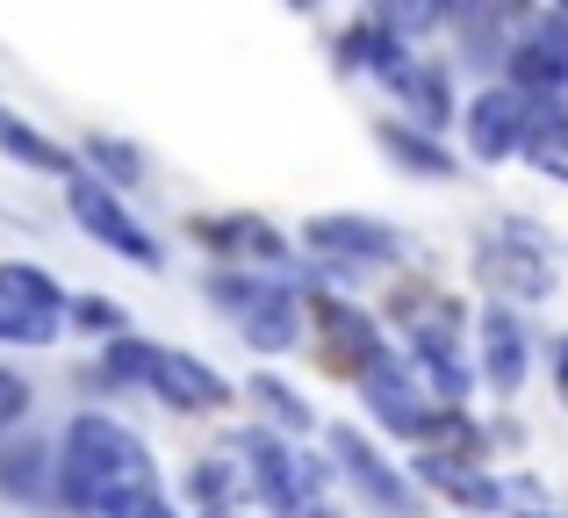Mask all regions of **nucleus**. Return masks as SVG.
I'll return each mask as SVG.
<instances>
[{
    "instance_id": "obj_14",
    "label": "nucleus",
    "mask_w": 568,
    "mask_h": 518,
    "mask_svg": "<svg viewBox=\"0 0 568 518\" xmlns=\"http://www.w3.org/2000/svg\"><path fill=\"white\" fill-rule=\"evenodd\" d=\"M338 58H346V65H361V72H382V80H396L403 72V37L388 22H361V29H346V37H338Z\"/></svg>"
},
{
    "instance_id": "obj_30",
    "label": "nucleus",
    "mask_w": 568,
    "mask_h": 518,
    "mask_svg": "<svg viewBox=\"0 0 568 518\" xmlns=\"http://www.w3.org/2000/svg\"><path fill=\"white\" fill-rule=\"evenodd\" d=\"M123 518H173V505H166V497H144V505H130Z\"/></svg>"
},
{
    "instance_id": "obj_17",
    "label": "nucleus",
    "mask_w": 568,
    "mask_h": 518,
    "mask_svg": "<svg viewBox=\"0 0 568 518\" xmlns=\"http://www.w3.org/2000/svg\"><path fill=\"white\" fill-rule=\"evenodd\" d=\"M194 231H202L209 245H231V253H260V260H281V253H288V245L260 224V216H202Z\"/></svg>"
},
{
    "instance_id": "obj_20",
    "label": "nucleus",
    "mask_w": 568,
    "mask_h": 518,
    "mask_svg": "<svg viewBox=\"0 0 568 518\" xmlns=\"http://www.w3.org/2000/svg\"><path fill=\"white\" fill-rule=\"evenodd\" d=\"M388 87H396L403 101H417V115H425V123H454V101H446V80H439V72H417V65H403Z\"/></svg>"
},
{
    "instance_id": "obj_21",
    "label": "nucleus",
    "mask_w": 568,
    "mask_h": 518,
    "mask_svg": "<svg viewBox=\"0 0 568 518\" xmlns=\"http://www.w3.org/2000/svg\"><path fill=\"white\" fill-rule=\"evenodd\" d=\"M252 396L266 404V418H274V425H288V433H310V404H303V396L288 389V382L260 375V382H252Z\"/></svg>"
},
{
    "instance_id": "obj_34",
    "label": "nucleus",
    "mask_w": 568,
    "mask_h": 518,
    "mask_svg": "<svg viewBox=\"0 0 568 518\" xmlns=\"http://www.w3.org/2000/svg\"><path fill=\"white\" fill-rule=\"evenodd\" d=\"M295 8H317V0H295Z\"/></svg>"
},
{
    "instance_id": "obj_33",
    "label": "nucleus",
    "mask_w": 568,
    "mask_h": 518,
    "mask_svg": "<svg viewBox=\"0 0 568 518\" xmlns=\"http://www.w3.org/2000/svg\"><path fill=\"white\" fill-rule=\"evenodd\" d=\"M209 518H237V511H231V505H216V511H209Z\"/></svg>"
},
{
    "instance_id": "obj_6",
    "label": "nucleus",
    "mask_w": 568,
    "mask_h": 518,
    "mask_svg": "<svg viewBox=\"0 0 568 518\" xmlns=\"http://www.w3.org/2000/svg\"><path fill=\"white\" fill-rule=\"evenodd\" d=\"M144 389L166 396L173 410H216V404H231V389H223L216 367H202L194 353H173V346H152V375H144Z\"/></svg>"
},
{
    "instance_id": "obj_4",
    "label": "nucleus",
    "mask_w": 568,
    "mask_h": 518,
    "mask_svg": "<svg viewBox=\"0 0 568 518\" xmlns=\"http://www.w3.org/2000/svg\"><path fill=\"white\" fill-rule=\"evenodd\" d=\"M65 202H72V216H80V231H94L109 253H123V260H138V266H159V238L109 195V187H94L87 173H72V181H65Z\"/></svg>"
},
{
    "instance_id": "obj_11",
    "label": "nucleus",
    "mask_w": 568,
    "mask_h": 518,
    "mask_svg": "<svg viewBox=\"0 0 568 518\" xmlns=\"http://www.w3.org/2000/svg\"><path fill=\"white\" fill-rule=\"evenodd\" d=\"M295 324H303V309H295V288H252V303L237 309V332L252 338L260 353H288L295 346Z\"/></svg>"
},
{
    "instance_id": "obj_13",
    "label": "nucleus",
    "mask_w": 568,
    "mask_h": 518,
    "mask_svg": "<svg viewBox=\"0 0 568 518\" xmlns=\"http://www.w3.org/2000/svg\"><path fill=\"white\" fill-rule=\"evenodd\" d=\"M310 309H317L324 338H332V353H338L346 367H375V360H382V338H375V324H367L361 309H346L338 295H317Z\"/></svg>"
},
{
    "instance_id": "obj_9",
    "label": "nucleus",
    "mask_w": 568,
    "mask_h": 518,
    "mask_svg": "<svg viewBox=\"0 0 568 518\" xmlns=\"http://www.w3.org/2000/svg\"><path fill=\"white\" fill-rule=\"evenodd\" d=\"M303 238L332 260H396V231L382 216H310Z\"/></svg>"
},
{
    "instance_id": "obj_35",
    "label": "nucleus",
    "mask_w": 568,
    "mask_h": 518,
    "mask_svg": "<svg viewBox=\"0 0 568 518\" xmlns=\"http://www.w3.org/2000/svg\"><path fill=\"white\" fill-rule=\"evenodd\" d=\"M532 518H555V511H532Z\"/></svg>"
},
{
    "instance_id": "obj_19",
    "label": "nucleus",
    "mask_w": 568,
    "mask_h": 518,
    "mask_svg": "<svg viewBox=\"0 0 568 518\" xmlns=\"http://www.w3.org/2000/svg\"><path fill=\"white\" fill-rule=\"evenodd\" d=\"M0 303H14V309H51V317H65V295H58V281L43 274V266H8V260H0Z\"/></svg>"
},
{
    "instance_id": "obj_1",
    "label": "nucleus",
    "mask_w": 568,
    "mask_h": 518,
    "mask_svg": "<svg viewBox=\"0 0 568 518\" xmlns=\"http://www.w3.org/2000/svg\"><path fill=\"white\" fill-rule=\"evenodd\" d=\"M144 497H159L144 439L130 433V425L101 418V410L72 418L65 447H58V505L72 518H123L130 505H144Z\"/></svg>"
},
{
    "instance_id": "obj_23",
    "label": "nucleus",
    "mask_w": 568,
    "mask_h": 518,
    "mask_svg": "<svg viewBox=\"0 0 568 518\" xmlns=\"http://www.w3.org/2000/svg\"><path fill=\"white\" fill-rule=\"evenodd\" d=\"M87 159H94V166L109 173L115 187L144 181V159H138V144H115V138H87Z\"/></svg>"
},
{
    "instance_id": "obj_15",
    "label": "nucleus",
    "mask_w": 568,
    "mask_h": 518,
    "mask_svg": "<svg viewBox=\"0 0 568 518\" xmlns=\"http://www.w3.org/2000/svg\"><path fill=\"white\" fill-rule=\"evenodd\" d=\"M0 152H8V159H22V166H37V173H65V181L80 173V166L65 159V144L37 138V130H29L22 115H8V109H0Z\"/></svg>"
},
{
    "instance_id": "obj_36",
    "label": "nucleus",
    "mask_w": 568,
    "mask_h": 518,
    "mask_svg": "<svg viewBox=\"0 0 568 518\" xmlns=\"http://www.w3.org/2000/svg\"><path fill=\"white\" fill-rule=\"evenodd\" d=\"M561 8H568V0H561Z\"/></svg>"
},
{
    "instance_id": "obj_5",
    "label": "nucleus",
    "mask_w": 568,
    "mask_h": 518,
    "mask_svg": "<svg viewBox=\"0 0 568 518\" xmlns=\"http://www.w3.org/2000/svg\"><path fill=\"white\" fill-rule=\"evenodd\" d=\"M361 389H367V404H375V418L388 433H432V418H439V410L417 396L410 360H396V353H382L375 367H361Z\"/></svg>"
},
{
    "instance_id": "obj_31",
    "label": "nucleus",
    "mask_w": 568,
    "mask_h": 518,
    "mask_svg": "<svg viewBox=\"0 0 568 518\" xmlns=\"http://www.w3.org/2000/svg\"><path fill=\"white\" fill-rule=\"evenodd\" d=\"M555 375H561V404H568V338L555 346Z\"/></svg>"
},
{
    "instance_id": "obj_18",
    "label": "nucleus",
    "mask_w": 568,
    "mask_h": 518,
    "mask_svg": "<svg viewBox=\"0 0 568 518\" xmlns=\"http://www.w3.org/2000/svg\"><path fill=\"white\" fill-rule=\"evenodd\" d=\"M417 468H425V476L439 483L446 497H460V505H475V511H497V505H504V483L475 476V468H454V461H446V454H425V461H417Z\"/></svg>"
},
{
    "instance_id": "obj_3",
    "label": "nucleus",
    "mask_w": 568,
    "mask_h": 518,
    "mask_svg": "<svg viewBox=\"0 0 568 518\" xmlns=\"http://www.w3.org/2000/svg\"><path fill=\"white\" fill-rule=\"evenodd\" d=\"M483 288L497 295H526V303H540V295H555V253H547L540 238H532V224H497L483 238Z\"/></svg>"
},
{
    "instance_id": "obj_7",
    "label": "nucleus",
    "mask_w": 568,
    "mask_h": 518,
    "mask_svg": "<svg viewBox=\"0 0 568 518\" xmlns=\"http://www.w3.org/2000/svg\"><path fill=\"white\" fill-rule=\"evenodd\" d=\"M468 144L475 159H511L526 144V87H489L468 101Z\"/></svg>"
},
{
    "instance_id": "obj_29",
    "label": "nucleus",
    "mask_w": 568,
    "mask_h": 518,
    "mask_svg": "<svg viewBox=\"0 0 568 518\" xmlns=\"http://www.w3.org/2000/svg\"><path fill=\"white\" fill-rule=\"evenodd\" d=\"M72 317H80V324H94V332H115V324H123V317H115L109 303H80V309H72Z\"/></svg>"
},
{
    "instance_id": "obj_16",
    "label": "nucleus",
    "mask_w": 568,
    "mask_h": 518,
    "mask_svg": "<svg viewBox=\"0 0 568 518\" xmlns=\"http://www.w3.org/2000/svg\"><path fill=\"white\" fill-rule=\"evenodd\" d=\"M375 144H382L388 159H396V166L425 173V181H446V173H454V159H446L439 144L425 138V130H403V123H382V130H375Z\"/></svg>"
},
{
    "instance_id": "obj_12",
    "label": "nucleus",
    "mask_w": 568,
    "mask_h": 518,
    "mask_svg": "<svg viewBox=\"0 0 568 518\" xmlns=\"http://www.w3.org/2000/svg\"><path fill=\"white\" fill-rule=\"evenodd\" d=\"M0 490L22 497V505H51L58 497V454L43 439H14L0 447Z\"/></svg>"
},
{
    "instance_id": "obj_28",
    "label": "nucleus",
    "mask_w": 568,
    "mask_h": 518,
    "mask_svg": "<svg viewBox=\"0 0 568 518\" xmlns=\"http://www.w3.org/2000/svg\"><path fill=\"white\" fill-rule=\"evenodd\" d=\"M532 37H540V43H547V51H555V58H561V65H568V8H561V14H547V22H540V29H532Z\"/></svg>"
},
{
    "instance_id": "obj_22",
    "label": "nucleus",
    "mask_w": 568,
    "mask_h": 518,
    "mask_svg": "<svg viewBox=\"0 0 568 518\" xmlns=\"http://www.w3.org/2000/svg\"><path fill=\"white\" fill-rule=\"evenodd\" d=\"M0 338H14V346H51V338H58V317H51V309H14V303H0Z\"/></svg>"
},
{
    "instance_id": "obj_32",
    "label": "nucleus",
    "mask_w": 568,
    "mask_h": 518,
    "mask_svg": "<svg viewBox=\"0 0 568 518\" xmlns=\"http://www.w3.org/2000/svg\"><path fill=\"white\" fill-rule=\"evenodd\" d=\"M518 8H526V0H489V14H518Z\"/></svg>"
},
{
    "instance_id": "obj_2",
    "label": "nucleus",
    "mask_w": 568,
    "mask_h": 518,
    "mask_svg": "<svg viewBox=\"0 0 568 518\" xmlns=\"http://www.w3.org/2000/svg\"><path fill=\"white\" fill-rule=\"evenodd\" d=\"M237 454H245L252 490H260V505L274 518H324V483L295 447H281V439H266V433H245Z\"/></svg>"
},
{
    "instance_id": "obj_25",
    "label": "nucleus",
    "mask_w": 568,
    "mask_h": 518,
    "mask_svg": "<svg viewBox=\"0 0 568 518\" xmlns=\"http://www.w3.org/2000/svg\"><path fill=\"white\" fill-rule=\"evenodd\" d=\"M375 22H388L396 37H425V29L439 22V8H432V0H375Z\"/></svg>"
},
{
    "instance_id": "obj_27",
    "label": "nucleus",
    "mask_w": 568,
    "mask_h": 518,
    "mask_svg": "<svg viewBox=\"0 0 568 518\" xmlns=\"http://www.w3.org/2000/svg\"><path fill=\"white\" fill-rule=\"evenodd\" d=\"M432 8H439V22L468 29V22H483V14H489V0H432Z\"/></svg>"
},
{
    "instance_id": "obj_8",
    "label": "nucleus",
    "mask_w": 568,
    "mask_h": 518,
    "mask_svg": "<svg viewBox=\"0 0 568 518\" xmlns=\"http://www.w3.org/2000/svg\"><path fill=\"white\" fill-rule=\"evenodd\" d=\"M526 367H532L526 324H518L504 303H489V309H483V382H489L497 396H518V389H526Z\"/></svg>"
},
{
    "instance_id": "obj_26",
    "label": "nucleus",
    "mask_w": 568,
    "mask_h": 518,
    "mask_svg": "<svg viewBox=\"0 0 568 518\" xmlns=\"http://www.w3.org/2000/svg\"><path fill=\"white\" fill-rule=\"evenodd\" d=\"M29 410V382L22 375H8V367H0V433H8L14 418H22Z\"/></svg>"
},
{
    "instance_id": "obj_24",
    "label": "nucleus",
    "mask_w": 568,
    "mask_h": 518,
    "mask_svg": "<svg viewBox=\"0 0 568 518\" xmlns=\"http://www.w3.org/2000/svg\"><path fill=\"white\" fill-rule=\"evenodd\" d=\"M101 375H109V382H144V375H152V346L115 332V338H109V360H101Z\"/></svg>"
},
{
    "instance_id": "obj_10",
    "label": "nucleus",
    "mask_w": 568,
    "mask_h": 518,
    "mask_svg": "<svg viewBox=\"0 0 568 518\" xmlns=\"http://www.w3.org/2000/svg\"><path fill=\"white\" fill-rule=\"evenodd\" d=\"M332 461H338V468H346V476H353V483H361V490H367V497H375V505H382V511H403V505H410V490H403V483H396V476H388V461H382V454H375V447H367V439H361V433H353V425H332Z\"/></svg>"
}]
</instances>
